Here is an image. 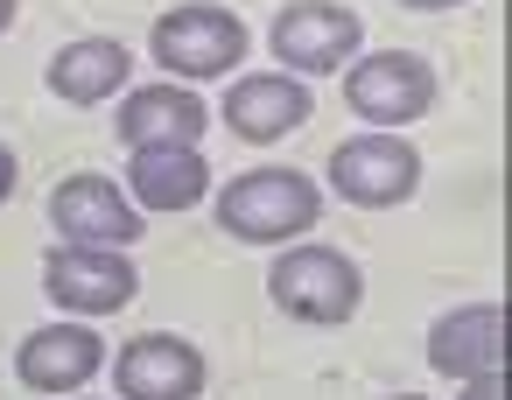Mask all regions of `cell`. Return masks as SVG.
<instances>
[{
  "instance_id": "obj_5",
  "label": "cell",
  "mask_w": 512,
  "mask_h": 400,
  "mask_svg": "<svg viewBox=\"0 0 512 400\" xmlns=\"http://www.w3.org/2000/svg\"><path fill=\"white\" fill-rule=\"evenodd\" d=\"M267 43H274L288 78H330L351 57H365V22L344 0H288L267 29Z\"/></svg>"
},
{
  "instance_id": "obj_18",
  "label": "cell",
  "mask_w": 512,
  "mask_h": 400,
  "mask_svg": "<svg viewBox=\"0 0 512 400\" xmlns=\"http://www.w3.org/2000/svg\"><path fill=\"white\" fill-rule=\"evenodd\" d=\"M400 8H414V15H449V8H463V0H400Z\"/></svg>"
},
{
  "instance_id": "obj_21",
  "label": "cell",
  "mask_w": 512,
  "mask_h": 400,
  "mask_svg": "<svg viewBox=\"0 0 512 400\" xmlns=\"http://www.w3.org/2000/svg\"><path fill=\"white\" fill-rule=\"evenodd\" d=\"M64 400H85V393H64Z\"/></svg>"
},
{
  "instance_id": "obj_4",
  "label": "cell",
  "mask_w": 512,
  "mask_h": 400,
  "mask_svg": "<svg viewBox=\"0 0 512 400\" xmlns=\"http://www.w3.org/2000/svg\"><path fill=\"white\" fill-rule=\"evenodd\" d=\"M435 92H442V78L414 50H372V57H351L344 64V106L365 127H379V134H400V127L428 120L435 113Z\"/></svg>"
},
{
  "instance_id": "obj_9",
  "label": "cell",
  "mask_w": 512,
  "mask_h": 400,
  "mask_svg": "<svg viewBox=\"0 0 512 400\" xmlns=\"http://www.w3.org/2000/svg\"><path fill=\"white\" fill-rule=\"evenodd\" d=\"M120 400H197L211 386V358L176 330H141L113 351Z\"/></svg>"
},
{
  "instance_id": "obj_11",
  "label": "cell",
  "mask_w": 512,
  "mask_h": 400,
  "mask_svg": "<svg viewBox=\"0 0 512 400\" xmlns=\"http://www.w3.org/2000/svg\"><path fill=\"white\" fill-rule=\"evenodd\" d=\"M309 113H316V92L302 78H288V71H246V78H232V92L218 106L225 134H239L253 148L288 141L295 127H309Z\"/></svg>"
},
{
  "instance_id": "obj_1",
  "label": "cell",
  "mask_w": 512,
  "mask_h": 400,
  "mask_svg": "<svg viewBox=\"0 0 512 400\" xmlns=\"http://www.w3.org/2000/svg\"><path fill=\"white\" fill-rule=\"evenodd\" d=\"M218 232L239 246H295L323 218V183L302 169H246L218 183Z\"/></svg>"
},
{
  "instance_id": "obj_3",
  "label": "cell",
  "mask_w": 512,
  "mask_h": 400,
  "mask_svg": "<svg viewBox=\"0 0 512 400\" xmlns=\"http://www.w3.org/2000/svg\"><path fill=\"white\" fill-rule=\"evenodd\" d=\"M148 50L176 85H204V78H225L246 64L253 29L218 0H183V8H162V22L148 29Z\"/></svg>"
},
{
  "instance_id": "obj_17",
  "label": "cell",
  "mask_w": 512,
  "mask_h": 400,
  "mask_svg": "<svg viewBox=\"0 0 512 400\" xmlns=\"http://www.w3.org/2000/svg\"><path fill=\"white\" fill-rule=\"evenodd\" d=\"M15 183H22V162H15V148H8V141H0V204L15 197Z\"/></svg>"
},
{
  "instance_id": "obj_15",
  "label": "cell",
  "mask_w": 512,
  "mask_h": 400,
  "mask_svg": "<svg viewBox=\"0 0 512 400\" xmlns=\"http://www.w3.org/2000/svg\"><path fill=\"white\" fill-rule=\"evenodd\" d=\"M127 71H134V50L120 36H71L50 57V92L64 106H106L113 92H127Z\"/></svg>"
},
{
  "instance_id": "obj_8",
  "label": "cell",
  "mask_w": 512,
  "mask_h": 400,
  "mask_svg": "<svg viewBox=\"0 0 512 400\" xmlns=\"http://www.w3.org/2000/svg\"><path fill=\"white\" fill-rule=\"evenodd\" d=\"M43 288L64 316H120L141 295V267L113 246H50Z\"/></svg>"
},
{
  "instance_id": "obj_16",
  "label": "cell",
  "mask_w": 512,
  "mask_h": 400,
  "mask_svg": "<svg viewBox=\"0 0 512 400\" xmlns=\"http://www.w3.org/2000/svg\"><path fill=\"white\" fill-rule=\"evenodd\" d=\"M463 400H505V365H484L463 379Z\"/></svg>"
},
{
  "instance_id": "obj_12",
  "label": "cell",
  "mask_w": 512,
  "mask_h": 400,
  "mask_svg": "<svg viewBox=\"0 0 512 400\" xmlns=\"http://www.w3.org/2000/svg\"><path fill=\"white\" fill-rule=\"evenodd\" d=\"M113 127H120V141H127V148H197V141H204V127H211V106H204L190 85L155 78V85H141V92H127V99H120Z\"/></svg>"
},
{
  "instance_id": "obj_13",
  "label": "cell",
  "mask_w": 512,
  "mask_h": 400,
  "mask_svg": "<svg viewBox=\"0 0 512 400\" xmlns=\"http://www.w3.org/2000/svg\"><path fill=\"white\" fill-rule=\"evenodd\" d=\"M120 190H127L141 211L176 218V211H197V204L211 197V162H204V148H134Z\"/></svg>"
},
{
  "instance_id": "obj_2",
  "label": "cell",
  "mask_w": 512,
  "mask_h": 400,
  "mask_svg": "<svg viewBox=\"0 0 512 400\" xmlns=\"http://www.w3.org/2000/svg\"><path fill=\"white\" fill-rule=\"evenodd\" d=\"M267 295L281 316L295 323H351L358 302H365V274L344 246H316V239H295V246H274V267H267Z\"/></svg>"
},
{
  "instance_id": "obj_6",
  "label": "cell",
  "mask_w": 512,
  "mask_h": 400,
  "mask_svg": "<svg viewBox=\"0 0 512 400\" xmlns=\"http://www.w3.org/2000/svg\"><path fill=\"white\" fill-rule=\"evenodd\" d=\"M330 190L358 211H393L421 190V148L400 134H351L330 148Z\"/></svg>"
},
{
  "instance_id": "obj_10",
  "label": "cell",
  "mask_w": 512,
  "mask_h": 400,
  "mask_svg": "<svg viewBox=\"0 0 512 400\" xmlns=\"http://www.w3.org/2000/svg\"><path fill=\"white\" fill-rule=\"evenodd\" d=\"M15 372H22V386L29 393H85L99 372H106V337L85 323V316H71V323H43V330H29L22 344H15Z\"/></svg>"
},
{
  "instance_id": "obj_19",
  "label": "cell",
  "mask_w": 512,
  "mask_h": 400,
  "mask_svg": "<svg viewBox=\"0 0 512 400\" xmlns=\"http://www.w3.org/2000/svg\"><path fill=\"white\" fill-rule=\"evenodd\" d=\"M8 22H15V0H0V36H8Z\"/></svg>"
},
{
  "instance_id": "obj_20",
  "label": "cell",
  "mask_w": 512,
  "mask_h": 400,
  "mask_svg": "<svg viewBox=\"0 0 512 400\" xmlns=\"http://www.w3.org/2000/svg\"><path fill=\"white\" fill-rule=\"evenodd\" d=\"M386 400H428V393H386Z\"/></svg>"
},
{
  "instance_id": "obj_7",
  "label": "cell",
  "mask_w": 512,
  "mask_h": 400,
  "mask_svg": "<svg viewBox=\"0 0 512 400\" xmlns=\"http://www.w3.org/2000/svg\"><path fill=\"white\" fill-rule=\"evenodd\" d=\"M50 225H57L64 246H113V253H127V246L148 232V211H141L113 176L78 169V176H64V183L50 190Z\"/></svg>"
},
{
  "instance_id": "obj_14",
  "label": "cell",
  "mask_w": 512,
  "mask_h": 400,
  "mask_svg": "<svg viewBox=\"0 0 512 400\" xmlns=\"http://www.w3.org/2000/svg\"><path fill=\"white\" fill-rule=\"evenodd\" d=\"M484 365H505V302H463L428 323V372L470 379Z\"/></svg>"
}]
</instances>
